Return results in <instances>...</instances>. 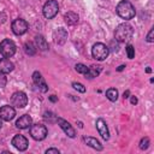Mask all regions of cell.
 <instances>
[{
    "label": "cell",
    "mask_w": 154,
    "mask_h": 154,
    "mask_svg": "<svg viewBox=\"0 0 154 154\" xmlns=\"http://www.w3.org/2000/svg\"><path fill=\"white\" fill-rule=\"evenodd\" d=\"M132 34H134L132 26L128 23H122L116 28L114 37L118 42H125V41H129L132 37Z\"/></svg>",
    "instance_id": "6da1fadb"
},
{
    "label": "cell",
    "mask_w": 154,
    "mask_h": 154,
    "mask_svg": "<svg viewBox=\"0 0 154 154\" xmlns=\"http://www.w3.org/2000/svg\"><path fill=\"white\" fill-rule=\"evenodd\" d=\"M118 16L123 19H131L135 17V7L132 6V4L128 0H123L120 1L118 5H117V8H116Z\"/></svg>",
    "instance_id": "7a4b0ae2"
},
{
    "label": "cell",
    "mask_w": 154,
    "mask_h": 154,
    "mask_svg": "<svg viewBox=\"0 0 154 154\" xmlns=\"http://www.w3.org/2000/svg\"><path fill=\"white\" fill-rule=\"evenodd\" d=\"M108 53H109V48L106 45L101 43V42L95 43L93 46V48H91V55H93V58H95L99 61L105 60L108 57Z\"/></svg>",
    "instance_id": "3957f363"
},
{
    "label": "cell",
    "mask_w": 154,
    "mask_h": 154,
    "mask_svg": "<svg viewBox=\"0 0 154 154\" xmlns=\"http://www.w3.org/2000/svg\"><path fill=\"white\" fill-rule=\"evenodd\" d=\"M0 53L4 58H11L16 53V45L12 40H2L0 42Z\"/></svg>",
    "instance_id": "277c9868"
},
{
    "label": "cell",
    "mask_w": 154,
    "mask_h": 154,
    "mask_svg": "<svg viewBox=\"0 0 154 154\" xmlns=\"http://www.w3.org/2000/svg\"><path fill=\"white\" fill-rule=\"evenodd\" d=\"M58 11H59V5H58V1L57 0H48L43 5V8H42L43 16L47 19H52L58 13Z\"/></svg>",
    "instance_id": "5b68a950"
},
{
    "label": "cell",
    "mask_w": 154,
    "mask_h": 154,
    "mask_svg": "<svg viewBox=\"0 0 154 154\" xmlns=\"http://www.w3.org/2000/svg\"><path fill=\"white\" fill-rule=\"evenodd\" d=\"M30 135L36 141H42L47 136V128L43 124H31Z\"/></svg>",
    "instance_id": "8992f818"
},
{
    "label": "cell",
    "mask_w": 154,
    "mask_h": 154,
    "mask_svg": "<svg viewBox=\"0 0 154 154\" xmlns=\"http://www.w3.org/2000/svg\"><path fill=\"white\" fill-rule=\"evenodd\" d=\"M11 102L13 106H16L18 108H23L28 105V96L24 91H16V93H13V95L11 97Z\"/></svg>",
    "instance_id": "52a82bcc"
},
{
    "label": "cell",
    "mask_w": 154,
    "mask_h": 154,
    "mask_svg": "<svg viewBox=\"0 0 154 154\" xmlns=\"http://www.w3.org/2000/svg\"><path fill=\"white\" fill-rule=\"evenodd\" d=\"M28 30V23L22 19V18H17L13 20L12 23V31L16 34V35H23L25 34Z\"/></svg>",
    "instance_id": "ba28073f"
},
{
    "label": "cell",
    "mask_w": 154,
    "mask_h": 154,
    "mask_svg": "<svg viewBox=\"0 0 154 154\" xmlns=\"http://www.w3.org/2000/svg\"><path fill=\"white\" fill-rule=\"evenodd\" d=\"M32 82H34L35 87H36L40 91L46 93V91L48 90V85L46 84V82H45V79H43V77H42V75H41L38 71H35V72L32 73Z\"/></svg>",
    "instance_id": "9c48e42d"
},
{
    "label": "cell",
    "mask_w": 154,
    "mask_h": 154,
    "mask_svg": "<svg viewBox=\"0 0 154 154\" xmlns=\"http://www.w3.org/2000/svg\"><path fill=\"white\" fill-rule=\"evenodd\" d=\"M14 116H16V111L12 106L5 105V106L0 107V119H2L5 122H10L14 118Z\"/></svg>",
    "instance_id": "30bf717a"
},
{
    "label": "cell",
    "mask_w": 154,
    "mask_h": 154,
    "mask_svg": "<svg viewBox=\"0 0 154 154\" xmlns=\"http://www.w3.org/2000/svg\"><path fill=\"white\" fill-rule=\"evenodd\" d=\"M12 146H13L16 149L23 152V150H26V148H28V146H29V142H28V140H26L23 135H16V136L12 138Z\"/></svg>",
    "instance_id": "8fae6325"
},
{
    "label": "cell",
    "mask_w": 154,
    "mask_h": 154,
    "mask_svg": "<svg viewBox=\"0 0 154 154\" xmlns=\"http://www.w3.org/2000/svg\"><path fill=\"white\" fill-rule=\"evenodd\" d=\"M57 123L59 124V126L63 129V131H64L69 137H71V138H75V137H76V131H75V129L72 128V125H71L69 122H66V120L63 119V118H57Z\"/></svg>",
    "instance_id": "7c38bea8"
},
{
    "label": "cell",
    "mask_w": 154,
    "mask_h": 154,
    "mask_svg": "<svg viewBox=\"0 0 154 154\" xmlns=\"http://www.w3.org/2000/svg\"><path fill=\"white\" fill-rule=\"evenodd\" d=\"M53 38L57 45H64L65 41L67 40V31L64 28H58L53 32Z\"/></svg>",
    "instance_id": "4fadbf2b"
},
{
    "label": "cell",
    "mask_w": 154,
    "mask_h": 154,
    "mask_svg": "<svg viewBox=\"0 0 154 154\" xmlns=\"http://www.w3.org/2000/svg\"><path fill=\"white\" fill-rule=\"evenodd\" d=\"M96 129L99 131V134L101 135V137L103 140H108L109 138V131H108V128H107V124L103 119L99 118L96 120Z\"/></svg>",
    "instance_id": "5bb4252c"
},
{
    "label": "cell",
    "mask_w": 154,
    "mask_h": 154,
    "mask_svg": "<svg viewBox=\"0 0 154 154\" xmlns=\"http://www.w3.org/2000/svg\"><path fill=\"white\" fill-rule=\"evenodd\" d=\"M31 124H32V119H31V117L29 114H23L16 122V126L18 129H28V128L31 126Z\"/></svg>",
    "instance_id": "9a60e30c"
},
{
    "label": "cell",
    "mask_w": 154,
    "mask_h": 154,
    "mask_svg": "<svg viewBox=\"0 0 154 154\" xmlns=\"http://www.w3.org/2000/svg\"><path fill=\"white\" fill-rule=\"evenodd\" d=\"M14 69V65L12 61H10L7 58H2L0 59V72L2 73H10L12 72Z\"/></svg>",
    "instance_id": "2e32d148"
},
{
    "label": "cell",
    "mask_w": 154,
    "mask_h": 154,
    "mask_svg": "<svg viewBox=\"0 0 154 154\" xmlns=\"http://www.w3.org/2000/svg\"><path fill=\"white\" fill-rule=\"evenodd\" d=\"M64 20L67 25H76L78 23V14H76L73 12H67L64 16Z\"/></svg>",
    "instance_id": "e0dca14e"
},
{
    "label": "cell",
    "mask_w": 154,
    "mask_h": 154,
    "mask_svg": "<svg viewBox=\"0 0 154 154\" xmlns=\"http://www.w3.org/2000/svg\"><path fill=\"white\" fill-rule=\"evenodd\" d=\"M84 142H85V144H88L89 147H91V148H94L96 150H102V144L100 143V141H97L94 137H85Z\"/></svg>",
    "instance_id": "ac0fdd59"
},
{
    "label": "cell",
    "mask_w": 154,
    "mask_h": 154,
    "mask_svg": "<svg viewBox=\"0 0 154 154\" xmlns=\"http://www.w3.org/2000/svg\"><path fill=\"white\" fill-rule=\"evenodd\" d=\"M35 42H36V48H38L41 51H47L48 49V43H47L46 38L42 35H37L35 37Z\"/></svg>",
    "instance_id": "d6986e66"
},
{
    "label": "cell",
    "mask_w": 154,
    "mask_h": 154,
    "mask_svg": "<svg viewBox=\"0 0 154 154\" xmlns=\"http://www.w3.org/2000/svg\"><path fill=\"white\" fill-rule=\"evenodd\" d=\"M101 72V66H95V65H93V66H90L89 67V70H88V72L84 75L85 76V78H94V77H96V76H99V73Z\"/></svg>",
    "instance_id": "ffe728a7"
},
{
    "label": "cell",
    "mask_w": 154,
    "mask_h": 154,
    "mask_svg": "<svg viewBox=\"0 0 154 154\" xmlns=\"http://www.w3.org/2000/svg\"><path fill=\"white\" fill-rule=\"evenodd\" d=\"M106 97L109 100V101H117L118 99V90L116 88H109L107 89L106 91Z\"/></svg>",
    "instance_id": "44dd1931"
},
{
    "label": "cell",
    "mask_w": 154,
    "mask_h": 154,
    "mask_svg": "<svg viewBox=\"0 0 154 154\" xmlns=\"http://www.w3.org/2000/svg\"><path fill=\"white\" fill-rule=\"evenodd\" d=\"M24 51L28 55H34L36 53V46H34L32 42H25L24 45Z\"/></svg>",
    "instance_id": "7402d4cb"
},
{
    "label": "cell",
    "mask_w": 154,
    "mask_h": 154,
    "mask_svg": "<svg viewBox=\"0 0 154 154\" xmlns=\"http://www.w3.org/2000/svg\"><path fill=\"white\" fill-rule=\"evenodd\" d=\"M75 69H76V71H77V72L83 73V75H85V73L88 72V70H89V67H87L84 64H76Z\"/></svg>",
    "instance_id": "603a6c76"
},
{
    "label": "cell",
    "mask_w": 154,
    "mask_h": 154,
    "mask_svg": "<svg viewBox=\"0 0 154 154\" xmlns=\"http://www.w3.org/2000/svg\"><path fill=\"white\" fill-rule=\"evenodd\" d=\"M125 49H126L128 58L129 59H134V57H135V48H134V46L132 45H128Z\"/></svg>",
    "instance_id": "cb8c5ba5"
},
{
    "label": "cell",
    "mask_w": 154,
    "mask_h": 154,
    "mask_svg": "<svg viewBox=\"0 0 154 154\" xmlns=\"http://www.w3.org/2000/svg\"><path fill=\"white\" fill-rule=\"evenodd\" d=\"M149 144H150V142H149V138H148V137H143V138L140 141V148H141L142 150L147 149V148L149 147Z\"/></svg>",
    "instance_id": "d4e9b609"
},
{
    "label": "cell",
    "mask_w": 154,
    "mask_h": 154,
    "mask_svg": "<svg viewBox=\"0 0 154 154\" xmlns=\"http://www.w3.org/2000/svg\"><path fill=\"white\" fill-rule=\"evenodd\" d=\"M72 87H73L76 90H78L79 93H85V87H84L82 83H78V82H73V83H72Z\"/></svg>",
    "instance_id": "484cf974"
},
{
    "label": "cell",
    "mask_w": 154,
    "mask_h": 154,
    "mask_svg": "<svg viewBox=\"0 0 154 154\" xmlns=\"http://www.w3.org/2000/svg\"><path fill=\"white\" fill-rule=\"evenodd\" d=\"M6 83H7V78H6L5 73L0 72V88H4L6 85Z\"/></svg>",
    "instance_id": "4316f807"
},
{
    "label": "cell",
    "mask_w": 154,
    "mask_h": 154,
    "mask_svg": "<svg viewBox=\"0 0 154 154\" xmlns=\"http://www.w3.org/2000/svg\"><path fill=\"white\" fill-rule=\"evenodd\" d=\"M52 117H55L54 113H52V112H46V113H45V119H47V120L49 119V122H54L55 119H52ZM55 122H57V120H55Z\"/></svg>",
    "instance_id": "83f0119b"
},
{
    "label": "cell",
    "mask_w": 154,
    "mask_h": 154,
    "mask_svg": "<svg viewBox=\"0 0 154 154\" xmlns=\"http://www.w3.org/2000/svg\"><path fill=\"white\" fill-rule=\"evenodd\" d=\"M153 34H154V30L150 29L149 32H148V35H147V38H146L148 42H153V41H154V38H153Z\"/></svg>",
    "instance_id": "f1b7e54d"
},
{
    "label": "cell",
    "mask_w": 154,
    "mask_h": 154,
    "mask_svg": "<svg viewBox=\"0 0 154 154\" xmlns=\"http://www.w3.org/2000/svg\"><path fill=\"white\" fill-rule=\"evenodd\" d=\"M52 153H54V154H59L60 152H59L57 148H49V149L46 150V154H52Z\"/></svg>",
    "instance_id": "f546056e"
},
{
    "label": "cell",
    "mask_w": 154,
    "mask_h": 154,
    "mask_svg": "<svg viewBox=\"0 0 154 154\" xmlns=\"http://www.w3.org/2000/svg\"><path fill=\"white\" fill-rule=\"evenodd\" d=\"M131 103L132 105H136L137 103V97L136 96H131Z\"/></svg>",
    "instance_id": "4dcf8cb0"
},
{
    "label": "cell",
    "mask_w": 154,
    "mask_h": 154,
    "mask_svg": "<svg viewBox=\"0 0 154 154\" xmlns=\"http://www.w3.org/2000/svg\"><path fill=\"white\" fill-rule=\"evenodd\" d=\"M129 94H130V91H129V90H126V91H124V95H123V97H124V99H126V97H129Z\"/></svg>",
    "instance_id": "1f68e13d"
},
{
    "label": "cell",
    "mask_w": 154,
    "mask_h": 154,
    "mask_svg": "<svg viewBox=\"0 0 154 154\" xmlns=\"http://www.w3.org/2000/svg\"><path fill=\"white\" fill-rule=\"evenodd\" d=\"M49 100H51V101H53V102H55V101H57V97H55L54 95H52V96L49 97Z\"/></svg>",
    "instance_id": "d6a6232c"
},
{
    "label": "cell",
    "mask_w": 154,
    "mask_h": 154,
    "mask_svg": "<svg viewBox=\"0 0 154 154\" xmlns=\"http://www.w3.org/2000/svg\"><path fill=\"white\" fill-rule=\"evenodd\" d=\"M124 67H125V66H124V65H120V66H119V67H118V69H117V70H118V71H122V70H123V69H124Z\"/></svg>",
    "instance_id": "836d02e7"
},
{
    "label": "cell",
    "mask_w": 154,
    "mask_h": 154,
    "mask_svg": "<svg viewBox=\"0 0 154 154\" xmlns=\"http://www.w3.org/2000/svg\"><path fill=\"white\" fill-rule=\"evenodd\" d=\"M1 125H2V123H1V119H0V129H1Z\"/></svg>",
    "instance_id": "e575fe53"
}]
</instances>
